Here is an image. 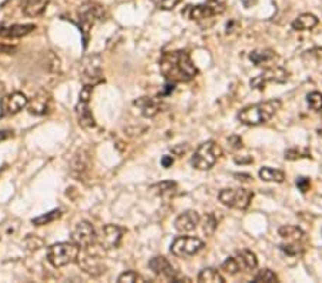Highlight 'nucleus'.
Listing matches in <instances>:
<instances>
[{
	"label": "nucleus",
	"instance_id": "42",
	"mask_svg": "<svg viewBox=\"0 0 322 283\" xmlns=\"http://www.w3.org/2000/svg\"><path fill=\"white\" fill-rule=\"evenodd\" d=\"M254 162V159L252 157H248V159H239V157H235V163H241V165H243V163H252Z\"/></svg>",
	"mask_w": 322,
	"mask_h": 283
},
{
	"label": "nucleus",
	"instance_id": "27",
	"mask_svg": "<svg viewBox=\"0 0 322 283\" xmlns=\"http://www.w3.org/2000/svg\"><path fill=\"white\" fill-rule=\"evenodd\" d=\"M259 178L264 182H272V183H282L285 180V173L279 169H273V167H262L259 170Z\"/></svg>",
	"mask_w": 322,
	"mask_h": 283
},
{
	"label": "nucleus",
	"instance_id": "30",
	"mask_svg": "<svg viewBox=\"0 0 322 283\" xmlns=\"http://www.w3.org/2000/svg\"><path fill=\"white\" fill-rule=\"evenodd\" d=\"M60 216H62V212L56 209V210H52V212L46 213V215L34 217L33 220H32V223H33L34 226H45V225H49L52 222H54L56 219H59Z\"/></svg>",
	"mask_w": 322,
	"mask_h": 283
},
{
	"label": "nucleus",
	"instance_id": "41",
	"mask_svg": "<svg viewBox=\"0 0 322 283\" xmlns=\"http://www.w3.org/2000/svg\"><path fill=\"white\" fill-rule=\"evenodd\" d=\"M161 163H162V166L168 169V167H170L173 165V157H172V156H163L162 160H161Z\"/></svg>",
	"mask_w": 322,
	"mask_h": 283
},
{
	"label": "nucleus",
	"instance_id": "43",
	"mask_svg": "<svg viewBox=\"0 0 322 283\" xmlns=\"http://www.w3.org/2000/svg\"><path fill=\"white\" fill-rule=\"evenodd\" d=\"M172 152H173V153H176V154L179 156V154H182V153H185V152H187V148H184L182 145H179V146L173 148V149H172Z\"/></svg>",
	"mask_w": 322,
	"mask_h": 283
},
{
	"label": "nucleus",
	"instance_id": "7",
	"mask_svg": "<svg viewBox=\"0 0 322 283\" xmlns=\"http://www.w3.org/2000/svg\"><path fill=\"white\" fill-rule=\"evenodd\" d=\"M105 17H106V10L98 1L89 0L80 4V7L78 9V19L85 32H87L98 22H102Z\"/></svg>",
	"mask_w": 322,
	"mask_h": 283
},
{
	"label": "nucleus",
	"instance_id": "3",
	"mask_svg": "<svg viewBox=\"0 0 322 283\" xmlns=\"http://www.w3.org/2000/svg\"><path fill=\"white\" fill-rule=\"evenodd\" d=\"M220 156H222V149L219 145L214 140H206L195 150L190 163L198 170H209L218 163Z\"/></svg>",
	"mask_w": 322,
	"mask_h": 283
},
{
	"label": "nucleus",
	"instance_id": "8",
	"mask_svg": "<svg viewBox=\"0 0 322 283\" xmlns=\"http://www.w3.org/2000/svg\"><path fill=\"white\" fill-rule=\"evenodd\" d=\"M93 93V86L92 84H85L80 95H79V102L76 104V115L79 125L85 129H92L95 128V117L92 115V110L89 107V102L92 99Z\"/></svg>",
	"mask_w": 322,
	"mask_h": 283
},
{
	"label": "nucleus",
	"instance_id": "14",
	"mask_svg": "<svg viewBox=\"0 0 322 283\" xmlns=\"http://www.w3.org/2000/svg\"><path fill=\"white\" fill-rule=\"evenodd\" d=\"M149 269L152 270L155 275L163 276V278H166L170 282L178 283L184 282V281L189 282L188 278H181V276L178 275V272L175 270V267L172 266V263H170L165 256H155V257H152V259L149 260Z\"/></svg>",
	"mask_w": 322,
	"mask_h": 283
},
{
	"label": "nucleus",
	"instance_id": "2",
	"mask_svg": "<svg viewBox=\"0 0 322 283\" xmlns=\"http://www.w3.org/2000/svg\"><path fill=\"white\" fill-rule=\"evenodd\" d=\"M282 102L279 99H271L265 100V102H259L252 106H246L243 107L239 113H238V120L246 126H258V125H264L267 122H269L272 117L278 113V110L281 109Z\"/></svg>",
	"mask_w": 322,
	"mask_h": 283
},
{
	"label": "nucleus",
	"instance_id": "15",
	"mask_svg": "<svg viewBox=\"0 0 322 283\" xmlns=\"http://www.w3.org/2000/svg\"><path fill=\"white\" fill-rule=\"evenodd\" d=\"M102 67L99 56H89L82 66V80L85 84H95L102 82Z\"/></svg>",
	"mask_w": 322,
	"mask_h": 283
},
{
	"label": "nucleus",
	"instance_id": "31",
	"mask_svg": "<svg viewBox=\"0 0 322 283\" xmlns=\"http://www.w3.org/2000/svg\"><path fill=\"white\" fill-rule=\"evenodd\" d=\"M254 282L275 283L278 282V276L272 272L271 269H264V270H259V272L255 275Z\"/></svg>",
	"mask_w": 322,
	"mask_h": 283
},
{
	"label": "nucleus",
	"instance_id": "28",
	"mask_svg": "<svg viewBox=\"0 0 322 283\" xmlns=\"http://www.w3.org/2000/svg\"><path fill=\"white\" fill-rule=\"evenodd\" d=\"M198 282L202 283H223L225 278L220 275L219 270L214 269V267H205L199 272L198 275Z\"/></svg>",
	"mask_w": 322,
	"mask_h": 283
},
{
	"label": "nucleus",
	"instance_id": "17",
	"mask_svg": "<svg viewBox=\"0 0 322 283\" xmlns=\"http://www.w3.org/2000/svg\"><path fill=\"white\" fill-rule=\"evenodd\" d=\"M51 104V95H49L46 90H39L33 98H32V100H29V103H27V110H29V113H32V115L43 116V115L49 113Z\"/></svg>",
	"mask_w": 322,
	"mask_h": 283
},
{
	"label": "nucleus",
	"instance_id": "4",
	"mask_svg": "<svg viewBox=\"0 0 322 283\" xmlns=\"http://www.w3.org/2000/svg\"><path fill=\"white\" fill-rule=\"evenodd\" d=\"M79 253H80V248L76 246L73 242L56 243L48 249V262L53 267L68 266L78 260Z\"/></svg>",
	"mask_w": 322,
	"mask_h": 283
},
{
	"label": "nucleus",
	"instance_id": "40",
	"mask_svg": "<svg viewBox=\"0 0 322 283\" xmlns=\"http://www.w3.org/2000/svg\"><path fill=\"white\" fill-rule=\"evenodd\" d=\"M229 143H232V148H235V149L242 148V140H241L238 136H232V137H229Z\"/></svg>",
	"mask_w": 322,
	"mask_h": 283
},
{
	"label": "nucleus",
	"instance_id": "36",
	"mask_svg": "<svg viewBox=\"0 0 322 283\" xmlns=\"http://www.w3.org/2000/svg\"><path fill=\"white\" fill-rule=\"evenodd\" d=\"M281 249L284 250L287 255H291V256H298L304 252V248L298 245V242H291L289 245H282Z\"/></svg>",
	"mask_w": 322,
	"mask_h": 283
},
{
	"label": "nucleus",
	"instance_id": "18",
	"mask_svg": "<svg viewBox=\"0 0 322 283\" xmlns=\"http://www.w3.org/2000/svg\"><path fill=\"white\" fill-rule=\"evenodd\" d=\"M76 262H78L79 267H80L85 273L93 276V278L101 276V275L105 273V270H106L105 263H103L98 256H93V255H82V256H80V253H79V257H78Z\"/></svg>",
	"mask_w": 322,
	"mask_h": 283
},
{
	"label": "nucleus",
	"instance_id": "22",
	"mask_svg": "<svg viewBox=\"0 0 322 283\" xmlns=\"http://www.w3.org/2000/svg\"><path fill=\"white\" fill-rule=\"evenodd\" d=\"M234 259L237 262L239 272H251V270L258 267V259H256V255L252 250H241V252H238V255Z\"/></svg>",
	"mask_w": 322,
	"mask_h": 283
},
{
	"label": "nucleus",
	"instance_id": "32",
	"mask_svg": "<svg viewBox=\"0 0 322 283\" xmlns=\"http://www.w3.org/2000/svg\"><path fill=\"white\" fill-rule=\"evenodd\" d=\"M308 104L314 112H322V93L320 92H311L308 96Z\"/></svg>",
	"mask_w": 322,
	"mask_h": 283
},
{
	"label": "nucleus",
	"instance_id": "16",
	"mask_svg": "<svg viewBox=\"0 0 322 283\" xmlns=\"http://www.w3.org/2000/svg\"><path fill=\"white\" fill-rule=\"evenodd\" d=\"M69 169H70V175L76 180H82L90 169V154L87 153V150H76V153L73 154V157L70 160Z\"/></svg>",
	"mask_w": 322,
	"mask_h": 283
},
{
	"label": "nucleus",
	"instance_id": "37",
	"mask_svg": "<svg viewBox=\"0 0 322 283\" xmlns=\"http://www.w3.org/2000/svg\"><path fill=\"white\" fill-rule=\"evenodd\" d=\"M179 3L181 0H155L156 7L161 10H173Z\"/></svg>",
	"mask_w": 322,
	"mask_h": 283
},
{
	"label": "nucleus",
	"instance_id": "35",
	"mask_svg": "<svg viewBox=\"0 0 322 283\" xmlns=\"http://www.w3.org/2000/svg\"><path fill=\"white\" fill-rule=\"evenodd\" d=\"M216 226H218V219L215 217L214 213H209V215H206V216H205V223H204L205 233L212 234L214 232H215Z\"/></svg>",
	"mask_w": 322,
	"mask_h": 283
},
{
	"label": "nucleus",
	"instance_id": "10",
	"mask_svg": "<svg viewBox=\"0 0 322 283\" xmlns=\"http://www.w3.org/2000/svg\"><path fill=\"white\" fill-rule=\"evenodd\" d=\"M96 237H98V233L95 228L92 226L90 222H86V220L76 223V226L73 228L72 234H70L72 242L80 249H89L90 246H93L96 243Z\"/></svg>",
	"mask_w": 322,
	"mask_h": 283
},
{
	"label": "nucleus",
	"instance_id": "5",
	"mask_svg": "<svg viewBox=\"0 0 322 283\" xmlns=\"http://www.w3.org/2000/svg\"><path fill=\"white\" fill-rule=\"evenodd\" d=\"M252 199H254V193L242 187L223 189L219 192V200L222 202V205L237 210H246Z\"/></svg>",
	"mask_w": 322,
	"mask_h": 283
},
{
	"label": "nucleus",
	"instance_id": "11",
	"mask_svg": "<svg viewBox=\"0 0 322 283\" xmlns=\"http://www.w3.org/2000/svg\"><path fill=\"white\" fill-rule=\"evenodd\" d=\"M287 80H288V72L284 67H269L261 75L255 76L251 80V87L256 90H264L268 83H285Z\"/></svg>",
	"mask_w": 322,
	"mask_h": 283
},
{
	"label": "nucleus",
	"instance_id": "26",
	"mask_svg": "<svg viewBox=\"0 0 322 283\" xmlns=\"http://www.w3.org/2000/svg\"><path fill=\"white\" fill-rule=\"evenodd\" d=\"M278 233L279 236L287 240V242H299L302 237H304V232L301 228L298 226H294V225H285V226H281L278 229Z\"/></svg>",
	"mask_w": 322,
	"mask_h": 283
},
{
	"label": "nucleus",
	"instance_id": "45",
	"mask_svg": "<svg viewBox=\"0 0 322 283\" xmlns=\"http://www.w3.org/2000/svg\"><path fill=\"white\" fill-rule=\"evenodd\" d=\"M318 134H320V136L322 137V128H321V129H318Z\"/></svg>",
	"mask_w": 322,
	"mask_h": 283
},
{
	"label": "nucleus",
	"instance_id": "34",
	"mask_svg": "<svg viewBox=\"0 0 322 283\" xmlns=\"http://www.w3.org/2000/svg\"><path fill=\"white\" fill-rule=\"evenodd\" d=\"M309 150L302 149V148H294V149H289L285 152V159L287 160H298V159H302V157H309Z\"/></svg>",
	"mask_w": 322,
	"mask_h": 283
},
{
	"label": "nucleus",
	"instance_id": "20",
	"mask_svg": "<svg viewBox=\"0 0 322 283\" xmlns=\"http://www.w3.org/2000/svg\"><path fill=\"white\" fill-rule=\"evenodd\" d=\"M134 104L140 109V113L145 117H155L159 112H162L166 107L161 99L148 98V96L139 98V99L134 102Z\"/></svg>",
	"mask_w": 322,
	"mask_h": 283
},
{
	"label": "nucleus",
	"instance_id": "19",
	"mask_svg": "<svg viewBox=\"0 0 322 283\" xmlns=\"http://www.w3.org/2000/svg\"><path fill=\"white\" fill-rule=\"evenodd\" d=\"M201 217L195 210H187L175 219V229L181 233H189L198 228Z\"/></svg>",
	"mask_w": 322,
	"mask_h": 283
},
{
	"label": "nucleus",
	"instance_id": "13",
	"mask_svg": "<svg viewBox=\"0 0 322 283\" xmlns=\"http://www.w3.org/2000/svg\"><path fill=\"white\" fill-rule=\"evenodd\" d=\"M29 99L22 92H13L0 99V116H13L27 107Z\"/></svg>",
	"mask_w": 322,
	"mask_h": 283
},
{
	"label": "nucleus",
	"instance_id": "38",
	"mask_svg": "<svg viewBox=\"0 0 322 283\" xmlns=\"http://www.w3.org/2000/svg\"><path fill=\"white\" fill-rule=\"evenodd\" d=\"M296 186H298V189H299L302 193H306V192L309 190V187H311V180H309V178H305V176L298 178V179H296Z\"/></svg>",
	"mask_w": 322,
	"mask_h": 283
},
{
	"label": "nucleus",
	"instance_id": "6",
	"mask_svg": "<svg viewBox=\"0 0 322 283\" xmlns=\"http://www.w3.org/2000/svg\"><path fill=\"white\" fill-rule=\"evenodd\" d=\"M225 9H226L225 3L218 1V0H209L206 3H201L196 6H188L182 13L189 17L190 20L204 22V20H209L212 17L222 15L225 12Z\"/></svg>",
	"mask_w": 322,
	"mask_h": 283
},
{
	"label": "nucleus",
	"instance_id": "21",
	"mask_svg": "<svg viewBox=\"0 0 322 283\" xmlns=\"http://www.w3.org/2000/svg\"><path fill=\"white\" fill-rule=\"evenodd\" d=\"M36 30V25L33 23H23V25H10L0 27V36L6 39H19L27 36Z\"/></svg>",
	"mask_w": 322,
	"mask_h": 283
},
{
	"label": "nucleus",
	"instance_id": "23",
	"mask_svg": "<svg viewBox=\"0 0 322 283\" xmlns=\"http://www.w3.org/2000/svg\"><path fill=\"white\" fill-rule=\"evenodd\" d=\"M49 0H23L22 1V12L27 17L40 16L46 7H48Z\"/></svg>",
	"mask_w": 322,
	"mask_h": 283
},
{
	"label": "nucleus",
	"instance_id": "44",
	"mask_svg": "<svg viewBox=\"0 0 322 283\" xmlns=\"http://www.w3.org/2000/svg\"><path fill=\"white\" fill-rule=\"evenodd\" d=\"M0 51H6L7 54L13 53L15 51V48H6V46H0Z\"/></svg>",
	"mask_w": 322,
	"mask_h": 283
},
{
	"label": "nucleus",
	"instance_id": "24",
	"mask_svg": "<svg viewBox=\"0 0 322 283\" xmlns=\"http://www.w3.org/2000/svg\"><path fill=\"white\" fill-rule=\"evenodd\" d=\"M318 25V17L312 13H302L292 22V29L296 32H306L312 30Z\"/></svg>",
	"mask_w": 322,
	"mask_h": 283
},
{
	"label": "nucleus",
	"instance_id": "25",
	"mask_svg": "<svg viewBox=\"0 0 322 283\" xmlns=\"http://www.w3.org/2000/svg\"><path fill=\"white\" fill-rule=\"evenodd\" d=\"M249 59L252 60L255 66H262L265 63H269L273 59H276V53L272 49H256L251 51Z\"/></svg>",
	"mask_w": 322,
	"mask_h": 283
},
{
	"label": "nucleus",
	"instance_id": "12",
	"mask_svg": "<svg viewBox=\"0 0 322 283\" xmlns=\"http://www.w3.org/2000/svg\"><path fill=\"white\" fill-rule=\"evenodd\" d=\"M125 234V229L120 228L118 225H105L101 232L98 233L96 237V242L102 246V249L105 250H112L119 248L120 242H122V237Z\"/></svg>",
	"mask_w": 322,
	"mask_h": 283
},
{
	"label": "nucleus",
	"instance_id": "9",
	"mask_svg": "<svg viewBox=\"0 0 322 283\" xmlns=\"http://www.w3.org/2000/svg\"><path fill=\"white\" fill-rule=\"evenodd\" d=\"M205 248V243L199 237H192V236H179L176 237L172 245H170V252L175 256L179 257H187V256H193L198 252Z\"/></svg>",
	"mask_w": 322,
	"mask_h": 283
},
{
	"label": "nucleus",
	"instance_id": "33",
	"mask_svg": "<svg viewBox=\"0 0 322 283\" xmlns=\"http://www.w3.org/2000/svg\"><path fill=\"white\" fill-rule=\"evenodd\" d=\"M119 283H135V282H145V278L140 276L139 273H136L135 270H128V272H123L120 276L118 278Z\"/></svg>",
	"mask_w": 322,
	"mask_h": 283
},
{
	"label": "nucleus",
	"instance_id": "29",
	"mask_svg": "<svg viewBox=\"0 0 322 283\" xmlns=\"http://www.w3.org/2000/svg\"><path fill=\"white\" fill-rule=\"evenodd\" d=\"M152 190H155V193L162 196V198H169L178 192V184L172 180H166V182H161V183L152 186Z\"/></svg>",
	"mask_w": 322,
	"mask_h": 283
},
{
	"label": "nucleus",
	"instance_id": "1",
	"mask_svg": "<svg viewBox=\"0 0 322 283\" xmlns=\"http://www.w3.org/2000/svg\"><path fill=\"white\" fill-rule=\"evenodd\" d=\"M159 70L169 83H188L198 75V67L193 65L187 50L166 51L159 59Z\"/></svg>",
	"mask_w": 322,
	"mask_h": 283
},
{
	"label": "nucleus",
	"instance_id": "39",
	"mask_svg": "<svg viewBox=\"0 0 322 283\" xmlns=\"http://www.w3.org/2000/svg\"><path fill=\"white\" fill-rule=\"evenodd\" d=\"M237 178V180L242 182V183H249L252 180V176L251 175H246V173H235L234 175Z\"/></svg>",
	"mask_w": 322,
	"mask_h": 283
}]
</instances>
